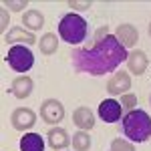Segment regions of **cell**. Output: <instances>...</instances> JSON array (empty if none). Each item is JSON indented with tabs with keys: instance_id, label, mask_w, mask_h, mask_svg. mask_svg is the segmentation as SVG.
<instances>
[{
	"instance_id": "cell-1",
	"label": "cell",
	"mask_w": 151,
	"mask_h": 151,
	"mask_svg": "<svg viewBox=\"0 0 151 151\" xmlns=\"http://www.w3.org/2000/svg\"><path fill=\"white\" fill-rule=\"evenodd\" d=\"M70 63L77 73H87V75H105L115 70L121 63L127 60V48L123 47L115 35H107L93 47L75 48L70 52Z\"/></svg>"
},
{
	"instance_id": "cell-2",
	"label": "cell",
	"mask_w": 151,
	"mask_h": 151,
	"mask_svg": "<svg viewBox=\"0 0 151 151\" xmlns=\"http://www.w3.org/2000/svg\"><path fill=\"white\" fill-rule=\"evenodd\" d=\"M121 131L129 141L143 143L151 137V117L143 109H133L121 121Z\"/></svg>"
},
{
	"instance_id": "cell-3",
	"label": "cell",
	"mask_w": 151,
	"mask_h": 151,
	"mask_svg": "<svg viewBox=\"0 0 151 151\" xmlns=\"http://www.w3.org/2000/svg\"><path fill=\"white\" fill-rule=\"evenodd\" d=\"M87 32H89L87 20L83 16H79V14H75V12L65 14L60 18V22H58V35H60V38L65 42H69V45H79V42H83L87 38Z\"/></svg>"
},
{
	"instance_id": "cell-4",
	"label": "cell",
	"mask_w": 151,
	"mask_h": 151,
	"mask_svg": "<svg viewBox=\"0 0 151 151\" xmlns=\"http://www.w3.org/2000/svg\"><path fill=\"white\" fill-rule=\"evenodd\" d=\"M6 63L14 70H18V73H26V70L32 69V65H35V55H32L30 48L24 47V45H14L6 52Z\"/></svg>"
},
{
	"instance_id": "cell-5",
	"label": "cell",
	"mask_w": 151,
	"mask_h": 151,
	"mask_svg": "<svg viewBox=\"0 0 151 151\" xmlns=\"http://www.w3.org/2000/svg\"><path fill=\"white\" fill-rule=\"evenodd\" d=\"M40 117H42V121H47L48 125L57 127L58 123L65 119V107L57 99H47L40 105Z\"/></svg>"
},
{
	"instance_id": "cell-6",
	"label": "cell",
	"mask_w": 151,
	"mask_h": 151,
	"mask_svg": "<svg viewBox=\"0 0 151 151\" xmlns=\"http://www.w3.org/2000/svg\"><path fill=\"white\" fill-rule=\"evenodd\" d=\"M129 89H131V77H129L127 70H115L107 81V93L111 97L125 95L129 93Z\"/></svg>"
},
{
	"instance_id": "cell-7",
	"label": "cell",
	"mask_w": 151,
	"mask_h": 151,
	"mask_svg": "<svg viewBox=\"0 0 151 151\" xmlns=\"http://www.w3.org/2000/svg\"><path fill=\"white\" fill-rule=\"evenodd\" d=\"M10 123H12V127L16 129V131H26V129L35 127L36 113L32 111V109H28V107H18V109L12 111Z\"/></svg>"
},
{
	"instance_id": "cell-8",
	"label": "cell",
	"mask_w": 151,
	"mask_h": 151,
	"mask_svg": "<svg viewBox=\"0 0 151 151\" xmlns=\"http://www.w3.org/2000/svg\"><path fill=\"white\" fill-rule=\"evenodd\" d=\"M99 117L105 123H117L123 117V107L115 99H105L103 103L99 105Z\"/></svg>"
},
{
	"instance_id": "cell-9",
	"label": "cell",
	"mask_w": 151,
	"mask_h": 151,
	"mask_svg": "<svg viewBox=\"0 0 151 151\" xmlns=\"http://www.w3.org/2000/svg\"><path fill=\"white\" fill-rule=\"evenodd\" d=\"M32 91H35V83H32L30 77H26V75H20V77H16L10 83V93L16 99H26V97L32 95Z\"/></svg>"
},
{
	"instance_id": "cell-10",
	"label": "cell",
	"mask_w": 151,
	"mask_h": 151,
	"mask_svg": "<svg viewBox=\"0 0 151 151\" xmlns=\"http://www.w3.org/2000/svg\"><path fill=\"white\" fill-rule=\"evenodd\" d=\"M115 38L125 48H129V47H135V45H137L139 32H137V28H135L133 24H119L117 30H115Z\"/></svg>"
},
{
	"instance_id": "cell-11",
	"label": "cell",
	"mask_w": 151,
	"mask_h": 151,
	"mask_svg": "<svg viewBox=\"0 0 151 151\" xmlns=\"http://www.w3.org/2000/svg\"><path fill=\"white\" fill-rule=\"evenodd\" d=\"M127 69L133 73V75H143L145 70H147V65H149V60H147V55L139 50V48H135L133 52H129L127 55Z\"/></svg>"
},
{
	"instance_id": "cell-12",
	"label": "cell",
	"mask_w": 151,
	"mask_h": 151,
	"mask_svg": "<svg viewBox=\"0 0 151 151\" xmlns=\"http://www.w3.org/2000/svg\"><path fill=\"white\" fill-rule=\"evenodd\" d=\"M4 40H6V42H20V45H24V47L35 45L36 42L35 35H32L30 30L22 28V26H14V28H10V30L4 35Z\"/></svg>"
},
{
	"instance_id": "cell-13",
	"label": "cell",
	"mask_w": 151,
	"mask_h": 151,
	"mask_svg": "<svg viewBox=\"0 0 151 151\" xmlns=\"http://www.w3.org/2000/svg\"><path fill=\"white\" fill-rule=\"evenodd\" d=\"M73 123L81 131H89L95 127V113L89 107H79L75 113H73Z\"/></svg>"
},
{
	"instance_id": "cell-14",
	"label": "cell",
	"mask_w": 151,
	"mask_h": 151,
	"mask_svg": "<svg viewBox=\"0 0 151 151\" xmlns=\"http://www.w3.org/2000/svg\"><path fill=\"white\" fill-rule=\"evenodd\" d=\"M47 141H48V145H50L52 149L58 151V149L69 147L70 137H69V133H67L63 127H52V129L47 133Z\"/></svg>"
},
{
	"instance_id": "cell-15",
	"label": "cell",
	"mask_w": 151,
	"mask_h": 151,
	"mask_svg": "<svg viewBox=\"0 0 151 151\" xmlns=\"http://www.w3.org/2000/svg\"><path fill=\"white\" fill-rule=\"evenodd\" d=\"M22 26L26 30H40L42 26H45V16H42V12L38 10H26L22 16Z\"/></svg>"
},
{
	"instance_id": "cell-16",
	"label": "cell",
	"mask_w": 151,
	"mask_h": 151,
	"mask_svg": "<svg viewBox=\"0 0 151 151\" xmlns=\"http://www.w3.org/2000/svg\"><path fill=\"white\" fill-rule=\"evenodd\" d=\"M20 151H45V139L38 133H26L20 139Z\"/></svg>"
},
{
	"instance_id": "cell-17",
	"label": "cell",
	"mask_w": 151,
	"mask_h": 151,
	"mask_svg": "<svg viewBox=\"0 0 151 151\" xmlns=\"http://www.w3.org/2000/svg\"><path fill=\"white\" fill-rule=\"evenodd\" d=\"M57 48H58V36L55 32H47V35L38 40V50L42 55H55Z\"/></svg>"
},
{
	"instance_id": "cell-18",
	"label": "cell",
	"mask_w": 151,
	"mask_h": 151,
	"mask_svg": "<svg viewBox=\"0 0 151 151\" xmlns=\"http://www.w3.org/2000/svg\"><path fill=\"white\" fill-rule=\"evenodd\" d=\"M70 143H73V149L75 151H89V147H91V135L87 131H77L73 135Z\"/></svg>"
},
{
	"instance_id": "cell-19",
	"label": "cell",
	"mask_w": 151,
	"mask_h": 151,
	"mask_svg": "<svg viewBox=\"0 0 151 151\" xmlns=\"http://www.w3.org/2000/svg\"><path fill=\"white\" fill-rule=\"evenodd\" d=\"M119 103H121L123 109H127V113H129V111L135 109V105H137V97H135L133 93H125V95H121V101H119Z\"/></svg>"
},
{
	"instance_id": "cell-20",
	"label": "cell",
	"mask_w": 151,
	"mask_h": 151,
	"mask_svg": "<svg viewBox=\"0 0 151 151\" xmlns=\"http://www.w3.org/2000/svg\"><path fill=\"white\" fill-rule=\"evenodd\" d=\"M111 151H135V147L125 139H113L111 141Z\"/></svg>"
},
{
	"instance_id": "cell-21",
	"label": "cell",
	"mask_w": 151,
	"mask_h": 151,
	"mask_svg": "<svg viewBox=\"0 0 151 151\" xmlns=\"http://www.w3.org/2000/svg\"><path fill=\"white\" fill-rule=\"evenodd\" d=\"M2 6H6V8H10V10H14V12H20L24 6H28V2H26V0H22V2H10V0H4Z\"/></svg>"
},
{
	"instance_id": "cell-22",
	"label": "cell",
	"mask_w": 151,
	"mask_h": 151,
	"mask_svg": "<svg viewBox=\"0 0 151 151\" xmlns=\"http://www.w3.org/2000/svg\"><path fill=\"white\" fill-rule=\"evenodd\" d=\"M69 6H70V8H75V10H87V8H91V6H93V2H91V0H85V2L69 0Z\"/></svg>"
},
{
	"instance_id": "cell-23",
	"label": "cell",
	"mask_w": 151,
	"mask_h": 151,
	"mask_svg": "<svg viewBox=\"0 0 151 151\" xmlns=\"http://www.w3.org/2000/svg\"><path fill=\"white\" fill-rule=\"evenodd\" d=\"M6 24H8V12H6V8H2V35H6Z\"/></svg>"
},
{
	"instance_id": "cell-24",
	"label": "cell",
	"mask_w": 151,
	"mask_h": 151,
	"mask_svg": "<svg viewBox=\"0 0 151 151\" xmlns=\"http://www.w3.org/2000/svg\"><path fill=\"white\" fill-rule=\"evenodd\" d=\"M149 36H151V24H149Z\"/></svg>"
},
{
	"instance_id": "cell-25",
	"label": "cell",
	"mask_w": 151,
	"mask_h": 151,
	"mask_svg": "<svg viewBox=\"0 0 151 151\" xmlns=\"http://www.w3.org/2000/svg\"><path fill=\"white\" fill-rule=\"evenodd\" d=\"M149 105H151V95H149Z\"/></svg>"
},
{
	"instance_id": "cell-26",
	"label": "cell",
	"mask_w": 151,
	"mask_h": 151,
	"mask_svg": "<svg viewBox=\"0 0 151 151\" xmlns=\"http://www.w3.org/2000/svg\"><path fill=\"white\" fill-rule=\"evenodd\" d=\"M109 151H111V149H109Z\"/></svg>"
}]
</instances>
